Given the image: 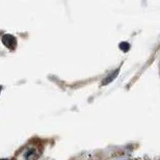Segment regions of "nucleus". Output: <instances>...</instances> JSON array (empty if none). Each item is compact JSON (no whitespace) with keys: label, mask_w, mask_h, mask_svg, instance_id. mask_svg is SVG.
<instances>
[{"label":"nucleus","mask_w":160,"mask_h":160,"mask_svg":"<svg viewBox=\"0 0 160 160\" xmlns=\"http://www.w3.org/2000/svg\"><path fill=\"white\" fill-rule=\"evenodd\" d=\"M1 41L3 45L6 48H8L9 50H14L17 47V40L12 34H4V36H2Z\"/></svg>","instance_id":"obj_1"},{"label":"nucleus","mask_w":160,"mask_h":160,"mask_svg":"<svg viewBox=\"0 0 160 160\" xmlns=\"http://www.w3.org/2000/svg\"><path fill=\"white\" fill-rule=\"evenodd\" d=\"M119 73H120V69H117V70H114L113 72H111L110 74H108L106 77L104 78L103 81L101 82V85L102 86H105V85H107V84H109V83H111L114 79L118 77Z\"/></svg>","instance_id":"obj_2"},{"label":"nucleus","mask_w":160,"mask_h":160,"mask_svg":"<svg viewBox=\"0 0 160 160\" xmlns=\"http://www.w3.org/2000/svg\"><path fill=\"white\" fill-rule=\"evenodd\" d=\"M37 153V150L36 149H27V151L24 153L23 157L26 158V159H29V158H37L38 155L36 154Z\"/></svg>","instance_id":"obj_3"},{"label":"nucleus","mask_w":160,"mask_h":160,"mask_svg":"<svg viewBox=\"0 0 160 160\" xmlns=\"http://www.w3.org/2000/svg\"><path fill=\"white\" fill-rule=\"evenodd\" d=\"M120 49L122 51H124V52H127L128 50L130 49V44L128 43V42H122V43L119 45Z\"/></svg>","instance_id":"obj_4"},{"label":"nucleus","mask_w":160,"mask_h":160,"mask_svg":"<svg viewBox=\"0 0 160 160\" xmlns=\"http://www.w3.org/2000/svg\"><path fill=\"white\" fill-rule=\"evenodd\" d=\"M0 89H1V88H0Z\"/></svg>","instance_id":"obj_5"}]
</instances>
